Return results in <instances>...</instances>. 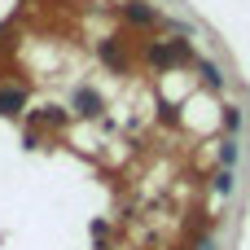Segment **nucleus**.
Masks as SVG:
<instances>
[{
	"mask_svg": "<svg viewBox=\"0 0 250 250\" xmlns=\"http://www.w3.org/2000/svg\"><path fill=\"white\" fill-rule=\"evenodd\" d=\"M198 70H202V79H207L211 88H220V83H224V75H220V70H215L211 62H198Z\"/></svg>",
	"mask_w": 250,
	"mask_h": 250,
	"instance_id": "obj_1",
	"label": "nucleus"
},
{
	"mask_svg": "<svg viewBox=\"0 0 250 250\" xmlns=\"http://www.w3.org/2000/svg\"><path fill=\"white\" fill-rule=\"evenodd\" d=\"M18 105H22V92H0V110L4 114H13Z\"/></svg>",
	"mask_w": 250,
	"mask_h": 250,
	"instance_id": "obj_2",
	"label": "nucleus"
},
{
	"mask_svg": "<svg viewBox=\"0 0 250 250\" xmlns=\"http://www.w3.org/2000/svg\"><path fill=\"white\" fill-rule=\"evenodd\" d=\"M127 18H132V22H154V13H149L145 4H127Z\"/></svg>",
	"mask_w": 250,
	"mask_h": 250,
	"instance_id": "obj_3",
	"label": "nucleus"
},
{
	"mask_svg": "<svg viewBox=\"0 0 250 250\" xmlns=\"http://www.w3.org/2000/svg\"><path fill=\"white\" fill-rule=\"evenodd\" d=\"M220 158H224V167H229V163H237V141H224V149H220Z\"/></svg>",
	"mask_w": 250,
	"mask_h": 250,
	"instance_id": "obj_4",
	"label": "nucleus"
},
{
	"mask_svg": "<svg viewBox=\"0 0 250 250\" xmlns=\"http://www.w3.org/2000/svg\"><path fill=\"white\" fill-rule=\"evenodd\" d=\"M229 189H233V176L220 171V176H215V193H229Z\"/></svg>",
	"mask_w": 250,
	"mask_h": 250,
	"instance_id": "obj_5",
	"label": "nucleus"
},
{
	"mask_svg": "<svg viewBox=\"0 0 250 250\" xmlns=\"http://www.w3.org/2000/svg\"><path fill=\"white\" fill-rule=\"evenodd\" d=\"M202 250H215V246H211V242H202Z\"/></svg>",
	"mask_w": 250,
	"mask_h": 250,
	"instance_id": "obj_6",
	"label": "nucleus"
}]
</instances>
